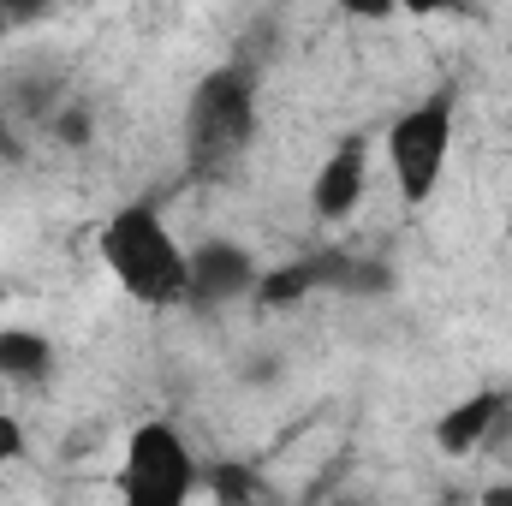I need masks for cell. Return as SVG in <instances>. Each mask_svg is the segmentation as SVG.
Listing matches in <instances>:
<instances>
[{
    "label": "cell",
    "mask_w": 512,
    "mask_h": 506,
    "mask_svg": "<svg viewBox=\"0 0 512 506\" xmlns=\"http://www.w3.org/2000/svg\"><path fill=\"white\" fill-rule=\"evenodd\" d=\"M102 256L114 268V280L126 286L137 304H185L191 298V251H179V239L167 233V221L155 209H120L102 227Z\"/></svg>",
    "instance_id": "obj_1"
},
{
    "label": "cell",
    "mask_w": 512,
    "mask_h": 506,
    "mask_svg": "<svg viewBox=\"0 0 512 506\" xmlns=\"http://www.w3.org/2000/svg\"><path fill=\"white\" fill-rule=\"evenodd\" d=\"M197 495V459L167 423H143L126 441L120 465V501L126 506H191Z\"/></svg>",
    "instance_id": "obj_2"
},
{
    "label": "cell",
    "mask_w": 512,
    "mask_h": 506,
    "mask_svg": "<svg viewBox=\"0 0 512 506\" xmlns=\"http://www.w3.org/2000/svg\"><path fill=\"white\" fill-rule=\"evenodd\" d=\"M447 143H453V102L435 96L411 114H399L387 131V161H393V179L405 191V203H423L447 167Z\"/></svg>",
    "instance_id": "obj_3"
},
{
    "label": "cell",
    "mask_w": 512,
    "mask_h": 506,
    "mask_svg": "<svg viewBox=\"0 0 512 506\" xmlns=\"http://www.w3.org/2000/svg\"><path fill=\"white\" fill-rule=\"evenodd\" d=\"M251 126H256V102L245 90V78L239 72H215L197 90V102H191V149L209 167H221V161H233L251 143Z\"/></svg>",
    "instance_id": "obj_4"
},
{
    "label": "cell",
    "mask_w": 512,
    "mask_h": 506,
    "mask_svg": "<svg viewBox=\"0 0 512 506\" xmlns=\"http://www.w3.org/2000/svg\"><path fill=\"white\" fill-rule=\"evenodd\" d=\"M364 173H370V155H364V143H340V149L322 161L316 185H310V203H316V215H322V221H346V215L358 209V197H364Z\"/></svg>",
    "instance_id": "obj_5"
},
{
    "label": "cell",
    "mask_w": 512,
    "mask_h": 506,
    "mask_svg": "<svg viewBox=\"0 0 512 506\" xmlns=\"http://www.w3.org/2000/svg\"><path fill=\"white\" fill-rule=\"evenodd\" d=\"M251 286H256L251 251H239V245H203V251H191V298L227 304V298H239Z\"/></svg>",
    "instance_id": "obj_6"
},
{
    "label": "cell",
    "mask_w": 512,
    "mask_h": 506,
    "mask_svg": "<svg viewBox=\"0 0 512 506\" xmlns=\"http://www.w3.org/2000/svg\"><path fill=\"white\" fill-rule=\"evenodd\" d=\"M495 417H501V393H471L465 405H453V411L441 417V447H447V453H471V447L495 429Z\"/></svg>",
    "instance_id": "obj_7"
},
{
    "label": "cell",
    "mask_w": 512,
    "mask_h": 506,
    "mask_svg": "<svg viewBox=\"0 0 512 506\" xmlns=\"http://www.w3.org/2000/svg\"><path fill=\"white\" fill-rule=\"evenodd\" d=\"M54 364V346L30 328H0V376L6 381H42Z\"/></svg>",
    "instance_id": "obj_8"
},
{
    "label": "cell",
    "mask_w": 512,
    "mask_h": 506,
    "mask_svg": "<svg viewBox=\"0 0 512 506\" xmlns=\"http://www.w3.org/2000/svg\"><path fill=\"white\" fill-rule=\"evenodd\" d=\"M18 453H24V435H18V423L0 411V465H6V459H18Z\"/></svg>",
    "instance_id": "obj_9"
},
{
    "label": "cell",
    "mask_w": 512,
    "mask_h": 506,
    "mask_svg": "<svg viewBox=\"0 0 512 506\" xmlns=\"http://www.w3.org/2000/svg\"><path fill=\"white\" fill-rule=\"evenodd\" d=\"M483 506H512V483H495V489L483 495Z\"/></svg>",
    "instance_id": "obj_10"
},
{
    "label": "cell",
    "mask_w": 512,
    "mask_h": 506,
    "mask_svg": "<svg viewBox=\"0 0 512 506\" xmlns=\"http://www.w3.org/2000/svg\"><path fill=\"white\" fill-rule=\"evenodd\" d=\"M233 506H256V501H233Z\"/></svg>",
    "instance_id": "obj_11"
}]
</instances>
